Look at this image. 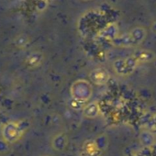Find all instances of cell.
Listing matches in <instances>:
<instances>
[{
    "instance_id": "14",
    "label": "cell",
    "mask_w": 156,
    "mask_h": 156,
    "mask_svg": "<svg viewBox=\"0 0 156 156\" xmlns=\"http://www.w3.org/2000/svg\"><path fill=\"white\" fill-rule=\"evenodd\" d=\"M84 1H88V0H84Z\"/></svg>"
},
{
    "instance_id": "4",
    "label": "cell",
    "mask_w": 156,
    "mask_h": 156,
    "mask_svg": "<svg viewBox=\"0 0 156 156\" xmlns=\"http://www.w3.org/2000/svg\"><path fill=\"white\" fill-rule=\"evenodd\" d=\"M71 92L73 99L85 104L92 95V87L87 81L79 80L73 85Z\"/></svg>"
},
{
    "instance_id": "10",
    "label": "cell",
    "mask_w": 156,
    "mask_h": 156,
    "mask_svg": "<svg viewBox=\"0 0 156 156\" xmlns=\"http://www.w3.org/2000/svg\"><path fill=\"white\" fill-rule=\"evenodd\" d=\"M67 144V137L63 133H58L51 140V145L55 151H62Z\"/></svg>"
},
{
    "instance_id": "9",
    "label": "cell",
    "mask_w": 156,
    "mask_h": 156,
    "mask_svg": "<svg viewBox=\"0 0 156 156\" xmlns=\"http://www.w3.org/2000/svg\"><path fill=\"white\" fill-rule=\"evenodd\" d=\"M84 115L88 119H95L100 113V108L97 102H92L84 107Z\"/></svg>"
},
{
    "instance_id": "3",
    "label": "cell",
    "mask_w": 156,
    "mask_h": 156,
    "mask_svg": "<svg viewBox=\"0 0 156 156\" xmlns=\"http://www.w3.org/2000/svg\"><path fill=\"white\" fill-rule=\"evenodd\" d=\"M24 130H25V129L20 122L10 121V122L6 123L3 126L2 137L6 142L14 143L22 137Z\"/></svg>"
},
{
    "instance_id": "11",
    "label": "cell",
    "mask_w": 156,
    "mask_h": 156,
    "mask_svg": "<svg viewBox=\"0 0 156 156\" xmlns=\"http://www.w3.org/2000/svg\"><path fill=\"white\" fill-rule=\"evenodd\" d=\"M28 43H29V39L24 35H20L15 39V44L19 48H25Z\"/></svg>"
},
{
    "instance_id": "5",
    "label": "cell",
    "mask_w": 156,
    "mask_h": 156,
    "mask_svg": "<svg viewBox=\"0 0 156 156\" xmlns=\"http://www.w3.org/2000/svg\"><path fill=\"white\" fill-rule=\"evenodd\" d=\"M101 149L98 142L93 140H86L81 148L80 156H100Z\"/></svg>"
},
{
    "instance_id": "6",
    "label": "cell",
    "mask_w": 156,
    "mask_h": 156,
    "mask_svg": "<svg viewBox=\"0 0 156 156\" xmlns=\"http://www.w3.org/2000/svg\"><path fill=\"white\" fill-rule=\"evenodd\" d=\"M90 81L97 85V86H104L109 80V74L108 73L101 68H98L93 70L89 74Z\"/></svg>"
},
{
    "instance_id": "12",
    "label": "cell",
    "mask_w": 156,
    "mask_h": 156,
    "mask_svg": "<svg viewBox=\"0 0 156 156\" xmlns=\"http://www.w3.org/2000/svg\"><path fill=\"white\" fill-rule=\"evenodd\" d=\"M149 123H150V125H151V126H150L151 129L156 131V114H154V115L151 116V119L149 120Z\"/></svg>"
},
{
    "instance_id": "13",
    "label": "cell",
    "mask_w": 156,
    "mask_h": 156,
    "mask_svg": "<svg viewBox=\"0 0 156 156\" xmlns=\"http://www.w3.org/2000/svg\"><path fill=\"white\" fill-rule=\"evenodd\" d=\"M151 29H152L153 32H155V33H156V20L152 23V25H151Z\"/></svg>"
},
{
    "instance_id": "8",
    "label": "cell",
    "mask_w": 156,
    "mask_h": 156,
    "mask_svg": "<svg viewBox=\"0 0 156 156\" xmlns=\"http://www.w3.org/2000/svg\"><path fill=\"white\" fill-rule=\"evenodd\" d=\"M100 36L104 40H108L112 41L115 38L119 36V28L116 24H110L107 26L100 33Z\"/></svg>"
},
{
    "instance_id": "7",
    "label": "cell",
    "mask_w": 156,
    "mask_h": 156,
    "mask_svg": "<svg viewBox=\"0 0 156 156\" xmlns=\"http://www.w3.org/2000/svg\"><path fill=\"white\" fill-rule=\"evenodd\" d=\"M42 61H43V54L40 51H33L30 55H28L25 62L29 68L33 69L39 67L41 64Z\"/></svg>"
},
{
    "instance_id": "2",
    "label": "cell",
    "mask_w": 156,
    "mask_h": 156,
    "mask_svg": "<svg viewBox=\"0 0 156 156\" xmlns=\"http://www.w3.org/2000/svg\"><path fill=\"white\" fill-rule=\"evenodd\" d=\"M140 64H141L140 59L133 53L129 57L117 59L113 62V70L119 76H128L133 73Z\"/></svg>"
},
{
    "instance_id": "1",
    "label": "cell",
    "mask_w": 156,
    "mask_h": 156,
    "mask_svg": "<svg viewBox=\"0 0 156 156\" xmlns=\"http://www.w3.org/2000/svg\"><path fill=\"white\" fill-rule=\"evenodd\" d=\"M147 36V31L142 27H135L128 32L119 35L111 42L119 48H133L143 42Z\"/></svg>"
}]
</instances>
